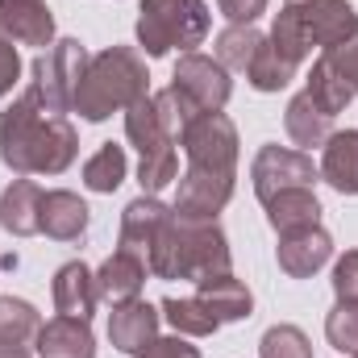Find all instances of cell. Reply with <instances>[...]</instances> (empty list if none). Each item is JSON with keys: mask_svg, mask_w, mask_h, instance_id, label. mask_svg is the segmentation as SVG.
<instances>
[{"mask_svg": "<svg viewBox=\"0 0 358 358\" xmlns=\"http://www.w3.org/2000/svg\"><path fill=\"white\" fill-rule=\"evenodd\" d=\"M80 155V134L67 117H55L38 104L34 92H21L0 113V163L17 176H63Z\"/></svg>", "mask_w": 358, "mask_h": 358, "instance_id": "1", "label": "cell"}, {"mask_svg": "<svg viewBox=\"0 0 358 358\" xmlns=\"http://www.w3.org/2000/svg\"><path fill=\"white\" fill-rule=\"evenodd\" d=\"M142 96H150L146 59L134 46H108L88 59L71 113H80L84 121H108L113 113L134 108Z\"/></svg>", "mask_w": 358, "mask_h": 358, "instance_id": "2", "label": "cell"}, {"mask_svg": "<svg viewBox=\"0 0 358 358\" xmlns=\"http://www.w3.org/2000/svg\"><path fill=\"white\" fill-rule=\"evenodd\" d=\"M150 275L155 279H187V283H204L213 275H225L234 255L225 242V229L217 221H183L171 217V225L163 229L159 246L150 250Z\"/></svg>", "mask_w": 358, "mask_h": 358, "instance_id": "3", "label": "cell"}, {"mask_svg": "<svg viewBox=\"0 0 358 358\" xmlns=\"http://www.w3.org/2000/svg\"><path fill=\"white\" fill-rule=\"evenodd\" d=\"M125 138L138 150V183L146 196H159L167 183L179 179L176 129L163 121L155 96H142L134 108H125Z\"/></svg>", "mask_w": 358, "mask_h": 358, "instance_id": "4", "label": "cell"}, {"mask_svg": "<svg viewBox=\"0 0 358 358\" xmlns=\"http://www.w3.org/2000/svg\"><path fill=\"white\" fill-rule=\"evenodd\" d=\"M208 38V4L204 0H142L138 8V46L150 59L171 50H192Z\"/></svg>", "mask_w": 358, "mask_h": 358, "instance_id": "5", "label": "cell"}, {"mask_svg": "<svg viewBox=\"0 0 358 358\" xmlns=\"http://www.w3.org/2000/svg\"><path fill=\"white\" fill-rule=\"evenodd\" d=\"M88 50L80 38H55L29 67V92L38 96V104L55 117H67L76 108V88L84 80V67H88Z\"/></svg>", "mask_w": 358, "mask_h": 358, "instance_id": "6", "label": "cell"}, {"mask_svg": "<svg viewBox=\"0 0 358 358\" xmlns=\"http://www.w3.org/2000/svg\"><path fill=\"white\" fill-rule=\"evenodd\" d=\"M179 146L187 155V167L238 176V125L225 113H200L183 125Z\"/></svg>", "mask_w": 358, "mask_h": 358, "instance_id": "7", "label": "cell"}, {"mask_svg": "<svg viewBox=\"0 0 358 358\" xmlns=\"http://www.w3.org/2000/svg\"><path fill=\"white\" fill-rule=\"evenodd\" d=\"M171 92L192 117H200V113H221L229 104L234 80L217 59L187 50V55H179L176 71H171Z\"/></svg>", "mask_w": 358, "mask_h": 358, "instance_id": "8", "label": "cell"}, {"mask_svg": "<svg viewBox=\"0 0 358 358\" xmlns=\"http://www.w3.org/2000/svg\"><path fill=\"white\" fill-rule=\"evenodd\" d=\"M250 179H255V196L259 204H267L279 192H300V187H317L321 171L313 167V155L292 150V146H263L250 163Z\"/></svg>", "mask_w": 358, "mask_h": 358, "instance_id": "9", "label": "cell"}, {"mask_svg": "<svg viewBox=\"0 0 358 358\" xmlns=\"http://www.w3.org/2000/svg\"><path fill=\"white\" fill-rule=\"evenodd\" d=\"M283 13L300 25L308 46H338L358 29V13L350 0H283Z\"/></svg>", "mask_w": 358, "mask_h": 358, "instance_id": "10", "label": "cell"}, {"mask_svg": "<svg viewBox=\"0 0 358 358\" xmlns=\"http://www.w3.org/2000/svg\"><path fill=\"white\" fill-rule=\"evenodd\" d=\"M234 179L238 176H221V171H200L187 167L179 176V192H176V217L183 221H217V213L229 204L234 196Z\"/></svg>", "mask_w": 358, "mask_h": 358, "instance_id": "11", "label": "cell"}, {"mask_svg": "<svg viewBox=\"0 0 358 358\" xmlns=\"http://www.w3.org/2000/svg\"><path fill=\"white\" fill-rule=\"evenodd\" d=\"M171 217H176V208H167L159 196H138V200H129L125 204V213H121V250H129V255H138V259H150V250L159 246V238H163V229L171 225ZM150 267V263H146Z\"/></svg>", "mask_w": 358, "mask_h": 358, "instance_id": "12", "label": "cell"}, {"mask_svg": "<svg viewBox=\"0 0 358 358\" xmlns=\"http://www.w3.org/2000/svg\"><path fill=\"white\" fill-rule=\"evenodd\" d=\"M334 259V238L313 225V229H296V234H279V246H275V263L287 279H308Z\"/></svg>", "mask_w": 358, "mask_h": 358, "instance_id": "13", "label": "cell"}, {"mask_svg": "<svg viewBox=\"0 0 358 358\" xmlns=\"http://www.w3.org/2000/svg\"><path fill=\"white\" fill-rule=\"evenodd\" d=\"M159 308L155 304H146V300H121V304H113V313H108V342H113V350H121V355H138L142 346H150L155 338H159Z\"/></svg>", "mask_w": 358, "mask_h": 358, "instance_id": "14", "label": "cell"}, {"mask_svg": "<svg viewBox=\"0 0 358 358\" xmlns=\"http://www.w3.org/2000/svg\"><path fill=\"white\" fill-rule=\"evenodd\" d=\"M42 187L34 179H13L0 192V229L13 238H34L42 234Z\"/></svg>", "mask_w": 358, "mask_h": 358, "instance_id": "15", "label": "cell"}, {"mask_svg": "<svg viewBox=\"0 0 358 358\" xmlns=\"http://www.w3.org/2000/svg\"><path fill=\"white\" fill-rule=\"evenodd\" d=\"M50 292H55V308L63 313V317H80V321H92V313H96V304H100V287H96V275H92L80 259L76 263H63V267L55 271V283H50Z\"/></svg>", "mask_w": 358, "mask_h": 358, "instance_id": "16", "label": "cell"}, {"mask_svg": "<svg viewBox=\"0 0 358 358\" xmlns=\"http://www.w3.org/2000/svg\"><path fill=\"white\" fill-rule=\"evenodd\" d=\"M0 21L21 46H50L55 42V13L46 0H0Z\"/></svg>", "mask_w": 358, "mask_h": 358, "instance_id": "17", "label": "cell"}, {"mask_svg": "<svg viewBox=\"0 0 358 358\" xmlns=\"http://www.w3.org/2000/svg\"><path fill=\"white\" fill-rule=\"evenodd\" d=\"M88 204L67 187H55L42 196V234L55 242H80L88 234Z\"/></svg>", "mask_w": 358, "mask_h": 358, "instance_id": "18", "label": "cell"}, {"mask_svg": "<svg viewBox=\"0 0 358 358\" xmlns=\"http://www.w3.org/2000/svg\"><path fill=\"white\" fill-rule=\"evenodd\" d=\"M38 358H96L92 325L80 317H55L38 329Z\"/></svg>", "mask_w": 358, "mask_h": 358, "instance_id": "19", "label": "cell"}, {"mask_svg": "<svg viewBox=\"0 0 358 358\" xmlns=\"http://www.w3.org/2000/svg\"><path fill=\"white\" fill-rule=\"evenodd\" d=\"M146 259H138V255H129V250H113L100 271H96V287H100V300H113V304H121V300H134L142 287H146Z\"/></svg>", "mask_w": 358, "mask_h": 358, "instance_id": "20", "label": "cell"}, {"mask_svg": "<svg viewBox=\"0 0 358 358\" xmlns=\"http://www.w3.org/2000/svg\"><path fill=\"white\" fill-rule=\"evenodd\" d=\"M283 129H287V138L308 155L313 146H325V142H329V134H334V117H329L308 92H300V96H292L287 108H283Z\"/></svg>", "mask_w": 358, "mask_h": 358, "instance_id": "21", "label": "cell"}, {"mask_svg": "<svg viewBox=\"0 0 358 358\" xmlns=\"http://www.w3.org/2000/svg\"><path fill=\"white\" fill-rule=\"evenodd\" d=\"M200 292V304L221 321V325H229V321H246L250 313H255V296H250V287L242 283V279H234V271H225V275H213V279H204V283H196Z\"/></svg>", "mask_w": 358, "mask_h": 358, "instance_id": "22", "label": "cell"}, {"mask_svg": "<svg viewBox=\"0 0 358 358\" xmlns=\"http://www.w3.org/2000/svg\"><path fill=\"white\" fill-rule=\"evenodd\" d=\"M317 171H321V179H325L334 192H342V196H358V129L329 134Z\"/></svg>", "mask_w": 358, "mask_h": 358, "instance_id": "23", "label": "cell"}, {"mask_svg": "<svg viewBox=\"0 0 358 358\" xmlns=\"http://www.w3.org/2000/svg\"><path fill=\"white\" fill-rule=\"evenodd\" d=\"M267 221L275 234H296V229H313L321 225V200L313 187H300V192H279L271 196L267 204Z\"/></svg>", "mask_w": 358, "mask_h": 358, "instance_id": "24", "label": "cell"}, {"mask_svg": "<svg viewBox=\"0 0 358 358\" xmlns=\"http://www.w3.org/2000/svg\"><path fill=\"white\" fill-rule=\"evenodd\" d=\"M159 313L167 317V325L176 334H183V338H208V334L221 329V321L200 304V296H167L159 304Z\"/></svg>", "mask_w": 358, "mask_h": 358, "instance_id": "25", "label": "cell"}, {"mask_svg": "<svg viewBox=\"0 0 358 358\" xmlns=\"http://www.w3.org/2000/svg\"><path fill=\"white\" fill-rule=\"evenodd\" d=\"M125 171H129L125 146L104 142L88 163H84V187H88V192H117V187L125 183Z\"/></svg>", "mask_w": 358, "mask_h": 358, "instance_id": "26", "label": "cell"}, {"mask_svg": "<svg viewBox=\"0 0 358 358\" xmlns=\"http://www.w3.org/2000/svg\"><path fill=\"white\" fill-rule=\"evenodd\" d=\"M304 92H308V96H313V100H317V104H321L329 117H338V113H342V108L355 100L350 84H346V80L334 71V63H329L325 55L313 63V71H308V88H304Z\"/></svg>", "mask_w": 358, "mask_h": 358, "instance_id": "27", "label": "cell"}, {"mask_svg": "<svg viewBox=\"0 0 358 358\" xmlns=\"http://www.w3.org/2000/svg\"><path fill=\"white\" fill-rule=\"evenodd\" d=\"M42 317L29 300L17 296H0V346H25L29 338H38Z\"/></svg>", "mask_w": 358, "mask_h": 358, "instance_id": "28", "label": "cell"}, {"mask_svg": "<svg viewBox=\"0 0 358 358\" xmlns=\"http://www.w3.org/2000/svg\"><path fill=\"white\" fill-rule=\"evenodd\" d=\"M246 80H250L255 92H279V88H287V84L296 80V63H287L267 38H263L259 55H255L250 67H246Z\"/></svg>", "mask_w": 358, "mask_h": 358, "instance_id": "29", "label": "cell"}, {"mask_svg": "<svg viewBox=\"0 0 358 358\" xmlns=\"http://www.w3.org/2000/svg\"><path fill=\"white\" fill-rule=\"evenodd\" d=\"M259 46H263V34L255 25H229L217 34V63L225 71H246L250 59L259 55Z\"/></svg>", "mask_w": 358, "mask_h": 358, "instance_id": "30", "label": "cell"}, {"mask_svg": "<svg viewBox=\"0 0 358 358\" xmlns=\"http://www.w3.org/2000/svg\"><path fill=\"white\" fill-rule=\"evenodd\" d=\"M259 358H313V342L296 325H271L259 342Z\"/></svg>", "mask_w": 358, "mask_h": 358, "instance_id": "31", "label": "cell"}, {"mask_svg": "<svg viewBox=\"0 0 358 358\" xmlns=\"http://www.w3.org/2000/svg\"><path fill=\"white\" fill-rule=\"evenodd\" d=\"M325 338L334 350L342 355H355L358 350V304H334V313L325 317Z\"/></svg>", "mask_w": 358, "mask_h": 358, "instance_id": "32", "label": "cell"}, {"mask_svg": "<svg viewBox=\"0 0 358 358\" xmlns=\"http://www.w3.org/2000/svg\"><path fill=\"white\" fill-rule=\"evenodd\" d=\"M325 59L334 63V71L350 84V92L358 96V29L346 38V42H338V46H329L325 50Z\"/></svg>", "mask_w": 358, "mask_h": 358, "instance_id": "33", "label": "cell"}, {"mask_svg": "<svg viewBox=\"0 0 358 358\" xmlns=\"http://www.w3.org/2000/svg\"><path fill=\"white\" fill-rule=\"evenodd\" d=\"M334 296L342 304H358V250H346L334 263Z\"/></svg>", "mask_w": 358, "mask_h": 358, "instance_id": "34", "label": "cell"}, {"mask_svg": "<svg viewBox=\"0 0 358 358\" xmlns=\"http://www.w3.org/2000/svg\"><path fill=\"white\" fill-rule=\"evenodd\" d=\"M21 80V55H17V38L4 29L0 21V96H8L13 84Z\"/></svg>", "mask_w": 358, "mask_h": 358, "instance_id": "35", "label": "cell"}, {"mask_svg": "<svg viewBox=\"0 0 358 358\" xmlns=\"http://www.w3.org/2000/svg\"><path fill=\"white\" fill-rule=\"evenodd\" d=\"M134 358H200V350L183 334H176V338H155L150 346H142Z\"/></svg>", "mask_w": 358, "mask_h": 358, "instance_id": "36", "label": "cell"}, {"mask_svg": "<svg viewBox=\"0 0 358 358\" xmlns=\"http://www.w3.org/2000/svg\"><path fill=\"white\" fill-rule=\"evenodd\" d=\"M217 8L229 25H255L267 13V0H217Z\"/></svg>", "mask_w": 358, "mask_h": 358, "instance_id": "37", "label": "cell"}, {"mask_svg": "<svg viewBox=\"0 0 358 358\" xmlns=\"http://www.w3.org/2000/svg\"><path fill=\"white\" fill-rule=\"evenodd\" d=\"M0 358H29L25 346H0Z\"/></svg>", "mask_w": 358, "mask_h": 358, "instance_id": "38", "label": "cell"}, {"mask_svg": "<svg viewBox=\"0 0 358 358\" xmlns=\"http://www.w3.org/2000/svg\"><path fill=\"white\" fill-rule=\"evenodd\" d=\"M355 358H358V350H355Z\"/></svg>", "mask_w": 358, "mask_h": 358, "instance_id": "39", "label": "cell"}, {"mask_svg": "<svg viewBox=\"0 0 358 358\" xmlns=\"http://www.w3.org/2000/svg\"><path fill=\"white\" fill-rule=\"evenodd\" d=\"M0 271H4V267H0Z\"/></svg>", "mask_w": 358, "mask_h": 358, "instance_id": "40", "label": "cell"}]
</instances>
